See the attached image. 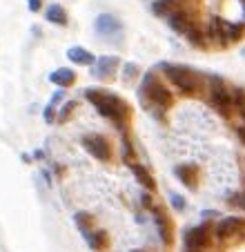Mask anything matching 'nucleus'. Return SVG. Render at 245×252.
<instances>
[{"label":"nucleus","mask_w":245,"mask_h":252,"mask_svg":"<svg viewBox=\"0 0 245 252\" xmlns=\"http://www.w3.org/2000/svg\"><path fill=\"white\" fill-rule=\"evenodd\" d=\"M170 203H172V208H174L176 212H183L185 210V199L181 194H176V192H172L170 194Z\"/></svg>","instance_id":"a878e982"},{"label":"nucleus","mask_w":245,"mask_h":252,"mask_svg":"<svg viewBox=\"0 0 245 252\" xmlns=\"http://www.w3.org/2000/svg\"><path fill=\"white\" fill-rule=\"evenodd\" d=\"M239 2H241V5H243V9H245V0H239Z\"/></svg>","instance_id":"2f4dec72"},{"label":"nucleus","mask_w":245,"mask_h":252,"mask_svg":"<svg viewBox=\"0 0 245 252\" xmlns=\"http://www.w3.org/2000/svg\"><path fill=\"white\" fill-rule=\"evenodd\" d=\"M141 96L143 98H150L154 105H158V107H170L172 103H174V96H172V92L167 90L163 83H158L154 78V74H145V78H143V85H141Z\"/></svg>","instance_id":"7ed1b4c3"},{"label":"nucleus","mask_w":245,"mask_h":252,"mask_svg":"<svg viewBox=\"0 0 245 252\" xmlns=\"http://www.w3.org/2000/svg\"><path fill=\"white\" fill-rule=\"evenodd\" d=\"M187 252H198V250H187Z\"/></svg>","instance_id":"473e14b6"},{"label":"nucleus","mask_w":245,"mask_h":252,"mask_svg":"<svg viewBox=\"0 0 245 252\" xmlns=\"http://www.w3.org/2000/svg\"><path fill=\"white\" fill-rule=\"evenodd\" d=\"M134 252H141V250H134Z\"/></svg>","instance_id":"72a5a7b5"},{"label":"nucleus","mask_w":245,"mask_h":252,"mask_svg":"<svg viewBox=\"0 0 245 252\" xmlns=\"http://www.w3.org/2000/svg\"><path fill=\"white\" fill-rule=\"evenodd\" d=\"M122 76H125V81H132L134 76H138V67L134 63H127V65L122 67Z\"/></svg>","instance_id":"bb28decb"},{"label":"nucleus","mask_w":245,"mask_h":252,"mask_svg":"<svg viewBox=\"0 0 245 252\" xmlns=\"http://www.w3.org/2000/svg\"><path fill=\"white\" fill-rule=\"evenodd\" d=\"M83 148L94 158H98V161H109L112 158V148H109L107 138L100 136V134H87V136H83Z\"/></svg>","instance_id":"423d86ee"},{"label":"nucleus","mask_w":245,"mask_h":252,"mask_svg":"<svg viewBox=\"0 0 245 252\" xmlns=\"http://www.w3.org/2000/svg\"><path fill=\"white\" fill-rule=\"evenodd\" d=\"M239 201H241V203H245V194H243V196H241V199H239Z\"/></svg>","instance_id":"7c9ffc66"},{"label":"nucleus","mask_w":245,"mask_h":252,"mask_svg":"<svg viewBox=\"0 0 245 252\" xmlns=\"http://www.w3.org/2000/svg\"><path fill=\"white\" fill-rule=\"evenodd\" d=\"M67 58L69 61H74L76 65H94L96 63V56L92 52H87V49H83V47H69L67 49Z\"/></svg>","instance_id":"4468645a"},{"label":"nucleus","mask_w":245,"mask_h":252,"mask_svg":"<svg viewBox=\"0 0 245 252\" xmlns=\"http://www.w3.org/2000/svg\"><path fill=\"white\" fill-rule=\"evenodd\" d=\"M132 172H134V176H136V181L141 183L145 190H150V192L156 190V181H154V176L150 174V170H147V167L138 165V163H132Z\"/></svg>","instance_id":"2eb2a0df"},{"label":"nucleus","mask_w":245,"mask_h":252,"mask_svg":"<svg viewBox=\"0 0 245 252\" xmlns=\"http://www.w3.org/2000/svg\"><path fill=\"white\" fill-rule=\"evenodd\" d=\"M241 33H243V25L227 23V40H239Z\"/></svg>","instance_id":"393cba45"},{"label":"nucleus","mask_w":245,"mask_h":252,"mask_svg":"<svg viewBox=\"0 0 245 252\" xmlns=\"http://www.w3.org/2000/svg\"><path fill=\"white\" fill-rule=\"evenodd\" d=\"M94 32H96V36H100L105 40H121L122 23L112 14H100L94 20Z\"/></svg>","instance_id":"20e7f679"},{"label":"nucleus","mask_w":245,"mask_h":252,"mask_svg":"<svg viewBox=\"0 0 245 252\" xmlns=\"http://www.w3.org/2000/svg\"><path fill=\"white\" fill-rule=\"evenodd\" d=\"M83 96L98 110L100 116L109 119L116 127H122V125H125V121H127V116H129V107H127V103L122 98H118L116 94L96 90V87H87V90L83 92Z\"/></svg>","instance_id":"f257e3e1"},{"label":"nucleus","mask_w":245,"mask_h":252,"mask_svg":"<svg viewBox=\"0 0 245 252\" xmlns=\"http://www.w3.org/2000/svg\"><path fill=\"white\" fill-rule=\"evenodd\" d=\"M74 110H76V100H67L65 107H62L61 114H58V123H65V121L71 116V112H74Z\"/></svg>","instance_id":"b1692460"},{"label":"nucleus","mask_w":245,"mask_h":252,"mask_svg":"<svg viewBox=\"0 0 245 252\" xmlns=\"http://www.w3.org/2000/svg\"><path fill=\"white\" fill-rule=\"evenodd\" d=\"M210 225H194L185 232V246L187 250H201V248L208 246L210 241Z\"/></svg>","instance_id":"6e6552de"},{"label":"nucleus","mask_w":245,"mask_h":252,"mask_svg":"<svg viewBox=\"0 0 245 252\" xmlns=\"http://www.w3.org/2000/svg\"><path fill=\"white\" fill-rule=\"evenodd\" d=\"M27 5H29V11H38L43 7V0H27Z\"/></svg>","instance_id":"c85d7f7f"},{"label":"nucleus","mask_w":245,"mask_h":252,"mask_svg":"<svg viewBox=\"0 0 245 252\" xmlns=\"http://www.w3.org/2000/svg\"><path fill=\"white\" fill-rule=\"evenodd\" d=\"M167 25H170V29H172V32H176V33H187V29L192 27L187 14H185V11H181V9H176L174 14L167 16Z\"/></svg>","instance_id":"f8f14e48"},{"label":"nucleus","mask_w":245,"mask_h":252,"mask_svg":"<svg viewBox=\"0 0 245 252\" xmlns=\"http://www.w3.org/2000/svg\"><path fill=\"white\" fill-rule=\"evenodd\" d=\"M174 172H176V179L185 188H196V170L192 165H179Z\"/></svg>","instance_id":"f3484780"},{"label":"nucleus","mask_w":245,"mask_h":252,"mask_svg":"<svg viewBox=\"0 0 245 252\" xmlns=\"http://www.w3.org/2000/svg\"><path fill=\"white\" fill-rule=\"evenodd\" d=\"M210 98H212V105L216 107L221 114H227L232 107V94L227 92L225 83H223L221 76H210Z\"/></svg>","instance_id":"39448f33"},{"label":"nucleus","mask_w":245,"mask_h":252,"mask_svg":"<svg viewBox=\"0 0 245 252\" xmlns=\"http://www.w3.org/2000/svg\"><path fill=\"white\" fill-rule=\"evenodd\" d=\"M163 74L172 81V85H176V90L181 94H194L198 90V78L189 67H183V65H170V63H163L160 65Z\"/></svg>","instance_id":"f03ea898"},{"label":"nucleus","mask_w":245,"mask_h":252,"mask_svg":"<svg viewBox=\"0 0 245 252\" xmlns=\"http://www.w3.org/2000/svg\"><path fill=\"white\" fill-rule=\"evenodd\" d=\"M74 223L78 225V230L83 234H87V232H92V223H94V221H92V214H85V212H76L74 214Z\"/></svg>","instance_id":"aec40b11"},{"label":"nucleus","mask_w":245,"mask_h":252,"mask_svg":"<svg viewBox=\"0 0 245 252\" xmlns=\"http://www.w3.org/2000/svg\"><path fill=\"white\" fill-rule=\"evenodd\" d=\"M232 105H236V107H239V110L245 114V90L236 87L234 94H232Z\"/></svg>","instance_id":"4be33fe9"},{"label":"nucleus","mask_w":245,"mask_h":252,"mask_svg":"<svg viewBox=\"0 0 245 252\" xmlns=\"http://www.w3.org/2000/svg\"><path fill=\"white\" fill-rule=\"evenodd\" d=\"M45 18L49 20V23H54V25H61V27H65L67 25V20H69V16H67V11H65V7H61V5H49L47 7V11H45Z\"/></svg>","instance_id":"dca6fc26"},{"label":"nucleus","mask_w":245,"mask_h":252,"mask_svg":"<svg viewBox=\"0 0 245 252\" xmlns=\"http://www.w3.org/2000/svg\"><path fill=\"white\" fill-rule=\"evenodd\" d=\"M152 217H154L156 230H158V237L163 239V243H172V223L165 217V212L160 208H156V205H152Z\"/></svg>","instance_id":"1a4fd4ad"},{"label":"nucleus","mask_w":245,"mask_h":252,"mask_svg":"<svg viewBox=\"0 0 245 252\" xmlns=\"http://www.w3.org/2000/svg\"><path fill=\"white\" fill-rule=\"evenodd\" d=\"M122 161L132 165L134 161V150H132V143L127 141V136H122Z\"/></svg>","instance_id":"5701e85b"},{"label":"nucleus","mask_w":245,"mask_h":252,"mask_svg":"<svg viewBox=\"0 0 245 252\" xmlns=\"http://www.w3.org/2000/svg\"><path fill=\"white\" fill-rule=\"evenodd\" d=\"M62 96H65V92H62V90H58V92H56V94H54V96H52V105H56V103H58V100H62Z\"/></svg>","instance_id":"c756f323"},{"label":"nucleus","mask_w":245,"mask_h":252,"mask_svg":"<svg viewBox=\"0 0 245 252\" xmlns=\"http://www.w3.org/2000/svg\"><path fill=\"white\" fill-rule=\"evenodd\" d=\"M174 11H176L174 0H154V5H152V14L160 16V18H167V16L174 14Z\"/></svg>","instance_id":"6ab92c4d"},{"label":"nucleus","mask_w":245,"mask_h":252,"mask_svg":"<svg viewBox=\"0 0 245 252\" xmlns=\"http://www.w3.org/2000/svg\"><path fill=\"white\" fill-rule=\"evenodd\" d=\"M118 65H121V58L118 56H100V58H96L92 74H94L96 78H100V81H109V78L116 74Z\"/></svg>","instance_id":"0eeeda50"},{"label":"nucleus","mask_w":245,"mask_h":252,"mask_svg":"<svg viewBox=\"0 0 245 252\" xmlns=\"http://www.w3.org/2000/svg\"><path fill=\"white\" fill-rule=\"evenodd\" d=\"M85 241L92 250H103V248H107V232L105 230H92L85 234Z\"/></svg>","instance_id":"a211bd4d"},{"label":"nucleus","mask_w":245,"mask_h":252,"mask_svg":"<svg viewBox=\"0 0 245 252\" xmlns=\"http://www.w3.org/2000/svg\"><path fill=\"white\" fill-rule=\"evenodd\" d=\"M49 81L54 83V85H58V87H69V85H74V81H76V71L74 69H69V67H61V69H56V71H52L49 74Z\"/></svg>","instance_id":"9b49d317"},{"label":"nucleus","mask_w":245,"mask_h":252,"mask_svg":"<svg viewBox=\"0 0 245 252\" xmlns=\"http://www.w3.org/2000/svg\"><path fill=\"white\" fill-rule=\"evenodd\" d=\"M43 116H45V121H47V123H54V105L52 103L45 107V114Z\"/></svg>","instance_id":"cd10ccee"},{"label":"nucleus","mask_w":245,"mask_h":252,"mask_svg":"<svg viewBox=\"0 0 245 252\" xmlns=\"http://www.w3.org/2000/svg\"><path fill=\"white\" fill-rule=\"evenodd\" d=\"M185 36H187V40L194 45V47H203V45H205V43H203V33L198 32V27H194V25L187 29V33H185Z\"/></svg>","instance_id":"412c9836"},{"label":"nucleus","mask_w":245,"mask_h":252,"mask_svg":"<svg viewBox=\"0 0 245 252\" xmlns=\"http://www.w3.org/2000/svg\"><path fill=\"white\" fill-rule=\"evenodd\" d=\"M241 228H245V221L241 219V217H225V219H221L216 223V234L221 239H225V237L236 234Z\"/></svg>","instance_id":"9d476101"},{"label":"nucleus","mask_w":245,"mask_h":252,"mask_svg":"<svg viewBox=\"0 0 245 252\" xmlns=\"http://www.w3.org/2000/svg\"><path fill=\"white\" fill-rule=\"evenodd\" d=\"M210 36H212L216 43L227 45V23L218 16H212L210 18Z\"/></svg>","instance_id":"ddd939ff"}]
</instances>
